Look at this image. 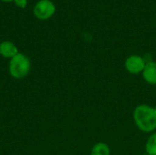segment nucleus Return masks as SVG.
Listing matches in <instances>:
<instances>
[{
  "mask_svg": "<svg viewBox=\"0 0 156 155\" xmlns=\"http://www.w3.org/2000/svg\"><path fill=\"white\" fill-rule=\"evenodd\" d=\"M133 121L140 131L144 132H154L156 130L154 107L147 104L138 105L133 111Z\"/></svg>",
  "mask_w": 156,
  "mask_h": 155,
  "instance_id": "f257e3e1",
  "label": "nucleus"
},
{
  "mask_svg": "<svg viewBox=\"0 0 156 155\" xmlns=\"http://www.w3.org/2000/svg\"><path fill=\"white\" fill-rule=\"evenodd\" d=\"M154 110H155V111H156V105L154 106Z\"/></svg>",
  "mask_w": 156,
  "mask_h": 155,
  "instance_id": "9b49d317",
  "label": "nucleus"
},
{
  "mask_svg": "<svg viewBox=\"0 0 156 155\" xmlns=\"http://www.w3.org/2000/svg\"><path fill=\"white\" fill-rule=\"evenodd\" d=\"M56 12V5L51 0H39L34 6V16L39 20L49 19Z\"/></svg>",
  "mask_w": 156,
  "mask_h": 155,
  "instance_id": "7ed1b4c3",
  "label": "nucleus"
},
{
  "mask_svg": "<svg viewBox=\"0 0 156 155\" xmlns=\"http://www.w3.org/2000/svg\"><path fill=\"white\" fill-rule=\"evenodd\" d=\"M31 69V61L29 58L23 54L18 53L14 58L9 59L8 72L10 76L16 79H24L27 77Z\"/></svg>",
  "mask_w": 156,
  "mask_h": 155,
  "instance_id": "f03ea898",
  "label": "nucleus"
},
{
  "mask_svg": "<svg viewBox=\"0 0 156 155\" xmlns=\"http://www.w3.org/2000/svg\"><path fill=\"white\" fill-rule=\"evenodd\" d=\"M145 152L148 155H156V132H153L147 139Z\"/></svg>",
  "mask_w": 156,
  "mask_h": 155,
  "instance_id": "6e6552de",
  "label": "nucleus"
},
{
  "mask_svg": "<svg viewBox=\"0 0 156 155\" xmlns=\"http://www.w3.org/2000/svg\"><path fill=\"white\" fill-rule=\"evenodd\" d=\"M146 62L144 58L139 55H131L129 56L124 62L125 69L131 74H140L143 73L145 68Z\"/></svg>",
  "mask_w": 156,
  "mask_h": 155,
  "instance_id": "20e7f679",
  "label": "nucleus"
},
{
  "mask_svg": "<svg viewBox=\"0 0 156 155\" xmlns=\"http://www.w3.org/2000/svg\"><path fill=\"white\" fill-rule=\"evenodd\" d=\"M90 155H111V149L107 143H98L92 147Z\"/></svg>",
  "mask_w": 156,
  "mask_h": 155,
  "instance_id": "0eeeda50",
  "label": "nucleus"
},
{
  "mask_svg": "<svg viewBox=\"0 0 156 155\" xmlns=\"http://www.w3.org/2000/svg\"><path fill=\"white\" fill-rule=\"evenodd\" d=\"M18 53V49L13 42L5 40L0 43V55L3 58L11 59Z\"/></svg>",
  "mask_w": 156,
  "mask_h": 155,
  "instance_id": "39448f33",
  "label": "nucleus"
},
{
  "mask_svg": "<svg viewBox=\"0 0 156 155\" xmlns=\"http://www.w3.org/2000/svg\"><path fill=\"white\" fill-rule=\"evenodd\" d=\"M142 74L144 79L148 84L156 85V61L147 62Z\"/></svg>",
  "mask_w": 156,
  "mask_h": 155,
  "instance_id": "423d86ee",
  "label": "nucleus"
},
{
  "mask_svg": "<svg viewBox=\"0 0 156 155\" xmlns=\"http://www.w3.org/2000/svg\"><path fill=\"white\" fill-rule=\"evenodd\" d=\"M0 1H2V2H14V0H0Z\"/></svg>",
  "mask_w": 156,
  "mask_h": 155,
  "instance_id": "9d476101",
  "label": "nucleus"
},
{
  "mask_svg": "<svg viewBox=\"0 0 156 155\" xmlns=\"http://www.w3.org/2000/svg\"><path fill=\"white\" fill-rule=\"evenodd\" d=\"M28 0H14L15 5L19 8H25L27 5Z\"/></svg>",
  "mask_w": 156,
  "mask_h": 155,
  "instance_id": "1a4fd4ad",
  "label": "nucleus"
}]
</instances>
